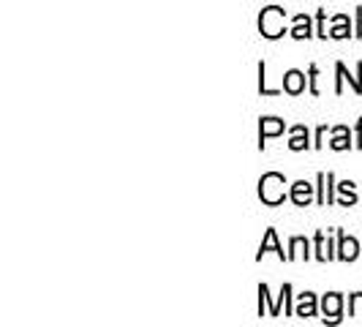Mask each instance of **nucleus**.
Returning a JSON list of instances; mask_svg holds the SVG:
<instances>
[{
	"mask_svg": "<svg viewBox=\"0 0 362 327\" xmlns=\"http://www.w3.org/2000/svg\"><path fill=\"white\" fill-rule=\"evenodd\" d=\"M284 185H286L284 175H278V172H267V175L259 180V197H262V202H264V205H270V207L281 205L284 197H286Z\"/></svg>",
	"mask_w": 362,
	"mask_h": 327,
	"instance_id": "f257e3e1",
	"label": "nucleus"
},
{
	"mask_svg": "<svg viewBox=\"0 0 362 327\" xmlns=\"http://www.w3.org/2000/svg\"><path fill=\"white\" fill-rule=\"evenodd\" d=\"M259 30H262V36L264 38L284 36V33H286V14H284V8H278V6L264 8L262 17H259Z\"/></svg>",
	"mask_w": 362,
	"mask_h": 327,
	"instance_id": "f03ea898",
	"label": "nucleus"
},
{
	"mask_svg": "<svg viewBox=\"0 0 362 327\" xmlns=\"http://www.w3.org/2000/svg\"><path fill=\"white\" fill-rule=\"evenodd\" d=\"M284 128H286L284 126V120H278V117H264L262 126H259V147H264V139L284 134Z\"/></svg>",
	"mask_w": 362,
	"mask_h": 327,
	"instance_id": "7ed1b4c3",
	"label": "nucleus"
},
{
	"mask_svg": "<svg viewBox=\"0 0 362 327\" xmlns=\"http://www.w3.org/2000/svg\"><path fill=\"white\" fill-rule=\"evenodd\" d=\"M310 200H313V185H310V183L300 180L291 185V202H294L297 207H308Z\"/></svg>",
	"mask_w": 362,
	"mask_h": 327,
	"instance_id": "20e7f679",
	"label": "nucleus"
},
{
	"mask_svg": "<svg viewBox=\"0 0 362 327\" xmlns=\"http://www.w3.org/2000/svg\"><path fill=\"white\" fill-rule=\"evenodd\" d=\"M341 294L338 292H329V294H325V300H322V309H325V322L329 319V322H338L341 319Z\"/></svg>",
	"mask_w": 362,
	"mask_h": 327,
	"instance_id": "39448f33",
	"label": "nucleus"
},
{
	"mask_svg": "<svg viewBox=\"0 0 362 327\" xmlns=\"http://www.w3.org/2000/svg\"><path fill=\"white\" fill-rule=\"evenodd\" d=\"M284 91L291 93V96H300V93L305 91V74L286 71V76H284Z\"/></svg>",
	"mask_w": 362,
	"mask_h": 327,
	"instance_id": "423d86ee",
	"label": "nucleus"
},
{
	"mask_svg": "<svg viewBox=\"0 0 362 327\" xmlns=\"http://www.w3.org/2000/svg\"><path fill=\"white\" fill-rule=\"evenodd\" d=\"M267 251H275L281 259H289V254H284V248L278 246V235H275V229H267V235H264L262 246H259V259L267 254Z\"/></svg>",
	"mask_w": 362,
	"mask_h": 327,
	"instance_id": "0eeeda50",
	"label": "nucleus"
},
{
	"mask_svg": "<svg viewBox=\"0 0 362 327\" xmlns=\"http://www.w3.org/2000/svg\"><path fill=\"white\" fill-rule=\"evenodd\" d=\"M357 254H360V246H357V240L354 237H346V235H341V259L344 262H354L357 259Z\"/></svg>",
	"mask_w": 362,
	"mask_h": 327,
	"instance_id": "6e6552de",
	"label": "nucleus"
},
{
	"mask_svg": "<svg viewBox=\"0 0 362 327\" xmlns=\"http://www.w3.org/2000/svg\"><path fill=\"white\" fill-rule=\"evenodd\" d=\"M316 314V297L305 292V294H300V303H297V316H303V319H308Z\"/></svg>",
	"mask_w": 362,
	"mask_h": 327,
	"instance_id": "1a4fd4ad",
	"label": "nucleus"
},
{
	"mask_svg": "<svg viewBox=\"0 0 362 327\" xmlns=\"http://www.w3.org/2000/svg\"><path fill=\"white\" fill-rule=\"evenodd\" d=\"M291 150H305L308 147V128L305 126H294L291 128Z\"/></svg>",
	"mask_w": 362,
	"mask_h": 327,
	"instance_id": "9d476101",
	"label": "nucleus"
},
{
	"mask_svg": "<svg viewBox=\"0 0 362 327\" xmlns=\"http://www.w3.org/2000/svg\"><path fill=\"white\" fill-rule=\"evenodd\" d=\"M329 183H332V175L329 172H322L319 175V205H329L332 202V188H329Z\"/></svg>",
	"mask_w": 362,
	"mask_h": 327,
	"instance_id": "9b49d317",
	"label": "nucleus"
},
{
	"mask_svg": "<svg viewBox=\"0 0 362 327\" xmlns=\"http://www.w3.org/2000/svg\"><path fill=\"white\" fill-rule=\"evenodd\" d=\"M291 36L294 38H310V19L305 14H300V17H294V28H291Z\"/></svg>",
	"mask_w": 362,
	"mask_h": 327,
	"instance_id": "f8f14e48",
	"label": "nucleus"
},
{
	"mask_svg": "<svg viewBox=\"0 0 362 327\" xmlns=\"http://www.w3.org/2000/svg\"><path fill=\"white\" fill-rule=\"evenodd\" d=\"M329 145H332V150H349V145H351V142H349V128H344V126L335 128V139H332Z\"/></svg>",
	"mask_w": 362,
	"mask_h": 327,
	"instance_id": "ddd939ff",
	"label": "nucleus"
},
{
	"mask_svg": "<svg viewBox=\"0 0 362 327\" xmlns=\"http://www.w3.org/2000/svg\"><path fill=\"white\" fill-rule=\"evenodd\" d=\"M349 30H351L349 17L338 14V17H335V28H332V33H329V36H332V38H346V36H349Z\"/></svg>",
	"mask_w": 362,
	"mask_h": 327,
	"instance_id": "4468645a",
	"label": "nucleus"
},
{
	"mask_svg": "<svg viewBox=\"0 0 362 327\" xmlns=\"http://www.w3.org/2000/svg\"><path fill=\"white\" fill-rule=\"evenodd\" d=\"M294 256H305V259H308V240H303V237H294V240H291L289 259H294Z\"/></svg>",
	"mask_w": 362,
	"mask_h": 327,
	"instance_id": "2eb2a0df",
	"label": "nucleus"
},
{
	"mask_svg": "<svg viewBox=\"0 0 362 327\" xmlns=\"http://www.w3.org/2000/svg\"><path fill=\"white\" fill-rule=\"evenodd\" d=\"M338 188H341V194H344L341 205H346V207H349V205H354V202H357V194H354V183L346 180V183H341Z\"/></svg>",
	"mask_w": 362,
	"mask_h": 327,
	"instance_id": "dca6fc26",
	"label": "nucleus"
},
{
	"mask_svg": "<svg viewBox=\"0 0 362 327\" xmlns=\"http://www.w3.org/2000/svg\"><path fill=\"white\" fill-rule=\"evenodd\" d=\"M316 251H319L316 256H319L322 262H327V259H332V251H329V243L325 240V235H322V232L316 235Z\"/></svg>",
	"mask_w": 362,
	"mask_h": 327,
	"instance_id": "f3484780",
	"label": "nucleus"
},
{
	"mask_svg": "<svg viewBox=\"0 0 362 327\" xmlns=\"http://www.w3.org/2000/svg\"><path fill=\"white\" fill-rule=\"evenodd\" d=\"M267 297H270V294H267V287L262 284V287H259V314H262V316H264V303H267ZM278 314H281V311H278V306H272L270 316H278Z\"/></svg>",
	"mask_w": 362,
	"mask_h": 327,
	"instance_id": "a211bd4d",
	"label": "nucleus"
},
{
	"mask_svg": "<svg viewBox=\"0 0 362 327\" xmlns=\"http://www.w3.org/2000/svg\"><path fill=\"white\" fill-rule=\"evenodd\" d=\"M349 314H351V316H362V292H357V294L349 300Z\"/></svg>",
	"mask_w": 362,
	"mask_h": 327,
	"instance_id": "6ab92c4d",
	"label": "nucleus"
}]
</instances>
